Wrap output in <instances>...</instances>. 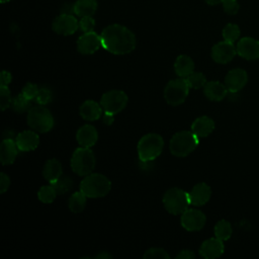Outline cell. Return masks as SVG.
<instances>
[{
	"label": "cell",
	"instance_id": "cell-1",
	"mask_svg": "<svg viewBox=\"0 0 259 259\" xmlns=\"http://www.w3.org/2000/svg\"><path fill=\"white\" fill-rule=\"evenodd\" d=\"M102 47L113 55H125L136 48V36L127 27L120 24L106 26L101 34Z\"/></svg>",
	"mask_w": 259,
	"mask_h": 259
},
{
	"label": "cell",
	"instance_id": "cell-2",
	"mask_svg": "<svg viewBox=\"0 0 259 259\" xmlns=\"http://www.w3.org/2000/svg\"><path fill=\"white\" fill-rule=\"evenodd\" d=\"M111 188L108 178L100 173H90L80 183V190L89 198L105 196Z\"/></svg>",
	"mask_w": 259,
	"mask_h": 259
},
{
	"label": "cell",
	"instance_id": "cell-3",
	"mask_svg": "<svg viewBox=\"0 0 259 259\" xmlns=\"http://www.w3.org/2000/svg\"><path fill=\"white\" fill-rule=\"evenodd\" d=\"M199 144V138L189 131L176 133L170 140L169 149L173 156L186 157L193 152Z\"/></svg>",
	"mask_w": 259,
	"mask_h": 259
},
{
	"label": "cell",
	"instance_id": "cell-4",
	"mask_svg": "<svg viewBox=\"0 0 259 259\" xmlns=\"http://www.w3.org/2000/svg\"><path fill=\"white\" fill-rule=\"evenodd\" d=\"M164 147L163 138L158 134H147L138 143V154L141 162L154 161L160 156Z\"/></svg>",
	"mask_w": 259,
	"mask_h": 259
},
{
	"label": "cell",
	"instance_id": "cell-5",
	"mask_svg": "<svg viewBox=\"0 0 259 259\" xmlns=\"http://www.w3.org/2000/svg\"><path fill=\"white\" fill-rule=\"evenodd\" d=\"M96 160L93 151L90 148H77L71 158V168L79 176L90 174L95 168Z\"/></svg>",
	"mask_w": 259,
	"mask_h": 259
},
{
	"label": "cell",
	"instance_id": "cell-6",
	"mask_svg": "<svg viewBox=\"0 0 259 259\" xmlns=\"http://www.w3.org/2000/svg\"><path fill=\"white\" fill-rule=\"evenodd\" d=\"M27 124L36 133H47L54 126V117L47 107L39 104L28 110Z\"/></svg>",
	"mask_w": 259,
	"mask_h": 259
},
{
	"label": "cell",
	"instance_id": "cell-7",
	"mask_svg": "<svg viewBox=\"0 0 259 259\" xmlns=\"http://www.w3.org/2000/svg\"><path fill=\"white\" fill-rule=\"evenodd\" d=\"M163 204L169 213L174 215L181 214L190 204L188 193L178 187L170 188L163 196Z\"/></svg>",
	"mask_w": 259,
	"mask_h": 259
},
{
	"label": "cell",
	"instance_id": "cell-8",
	"mask_svg": "<svg viewBox=\"0 0 259 259\" xmlns=\"http://www.w3.org/2000/svg\"><path fill=\"white\" fill-rule=\"evenodd\" d=\"M189 85L185 78H177L167 83L164 89V98L170 105L182 104L189 93Z\"/></svg>",
	"mask_w": 259,
	"mask_h": 259
},
{
	"label": "cell",
	"instance_id": "cell-9",
	"mask_svg": "<svg viewBox=\"0 0 259 259\" xmlns=\"http://www.w3.org/2000/svg\"><path fill=\"white\" fill-rule=\"evenodd\" d=\"M127 95L121 90H110L104 93L100 99V105L104 113L116 114L120 112L127 104Z\"/></svg>",
	"mask_w": 259,
	"mask_h": 259
},
{
	"label": "cell",
	"instance_id": "cell-10",
	"mask_svg": "<svg viewBox=\"0 0 259 259\" xmlns=\"http://www.w3.org/2000/svg\"><path fill=\"white\" fill-rule=\"evenodd\" d=\"M206 222V217L205 214L195 208H190L186 209L184 212L181 213V219L180 223L183 229L189 232H195L201 230Z\"/></svg>",
	"mask_w": 259,
	"mask_h": 259
},
{
	"label": "cell",
	"instance_id": "cell-11",
	"mask_svg": "<svg viewBox=\"0 0 259 259\" xmlns=\"http://www.w3.org/2000/svg\"><path fill=\"white\" fill-rule=\"evenodd\" d=\"M53 30L62 35L73 34L79 27L78 20L73 16V14L61 13L57 16L52 24Z\"/></svg>",
	"mask_w": 259,
	"mask_h": 259
},
{
	"label": "cell",
	"instance_id": "cell-12",
	"mask_svg": "<svg viewBox=\"0 0 259 259\" xmlns=\"http://www.w3.org/2000/svg\"><path fill=\"white\" fill-rule=\"evenodd\" d=\"M237 55V49L233 42L223 40L215 44L211 49V58L215 63L227 64Z\"/></svg>",
	"mask_w": 259,
	"mask_h": 259
},
{
	"label": "cell",
	"instance_id": "cell-13",
	"mask_svg": "<svg viewBox=\"0 0 259 259\" xmlns=\"http://www.w3.org/2000/svg\"><path fill=\"white\" fill-rule=\"evenodd\" d=\"M102 47L101 36L94 31L84 32L77 40V50L82 55L94 54Z\"/></svg>",
	"mask_w": 259,
	"mask_h": 259
},
{
	"label": "cell",
	"instance_id": "cell-14",
	"mask_svg": "<svg viewBox=\"0 0 259 259\" xmlns=\"http://www.w3.org/2000/svg\"><path fill=\"white\" fill-rule=\"evenodd\" d=\"M237 54L243 59L253 61L259 59V40L251 37L245 36L239 39L237 46Z\"/></svg>",
	"mask_w": 259,
	"mask_h": 259
},
{
	"label": "cell",
	"instance_id": "cell-15",
	"mask_svg": "<svg viewBox=\"0 0 259 259\" xmlns=\"http://www.w3.org/2000/svg\"><path fill=\"white\" fill-rule=\"evenodd\" d=\"M248 82L247 72L243 69L236 68L228 72L225 77V85L232 93H236L243 89Z\"/></svg>",
	"mask_w": 259,
	"mask_h": 259
},
{
	"label": "cell",
	"instance_id": "cell-16",
	"mask_svg": "<svg viewBox=\"0 0 259 259\" xmlns=\"http://www.w3.org/2000/svg\"><path fill=\"white\" fill-rule=\"evenodd\" d=\"M225 250L224 243L219 238H210L205 240L200 248L199 255L205 259H214L223 255Z\"/></svg>",
	"mask_w": 259,
	"mask_h": 259
},
{
	"label": "cell",
	"instance_id": "cell-17",
	"mask_svg": "<svg viewBox=\"0 0 259 259\" xmlns=\"http://www.w3.org/2000/svg\"><path fill=\"white\" fill-rule=\"evenodd\" d=\"M188 196L190 204L195 206H201L209 200L211 196V189L206 183L200 182L192 187V189L188 193Z\"/></svg>",
	"mask_w": 259,
	"mask_h": 259
},
{
	"label": "cell",
	"instance_id": "cell-18",
	"mask_svg": "<svg viewBox=\"0 0 259 259\" xmlns=\"http://www.w3.org/2000/svg\"><path fill=\"white\" fill-rule=\"evenodd\" d=\"M18 150L22 152L33 151L39 144V137L35 131H23L16 136L15 139Z\"/></svg>",
	"mask_w": 259,
	"mask_h": 259
},
{
	"label": "cell",
	"instance_id": "cell-19",
	"mask_svg": "<svg viewBox=\"0 0 259 259\" xmlns=\"http://www.w3.org/2000/svg\"><path fill=\"white\" fill-rule=\"evenodd\" d=\"M76 139L81 147L91 148L98 140L97 130L91 124H84L77 131Z\"/></svg>",
	"mask_w": 259,
	"mask_h": 259
},
{
	"label": "cell",
	"instance_id": "cell-20",
	"mask_svg": "<svg viewBox=\"0 0 259 259\" xmlns=\"http://www.w3.org/2000/svg\"><path fill=\"white\" fill-rule=\"evenodd\" d=\"M16 142L12 139H4L0 146V161L2 165H10L14 162L18 154Z\"/></svg>",
	"mask_w": 259,
	"mask_h": 259
},
{
	"label": "cell",
	"instance_id": "cell-21",
	"mask_svg": "<svg viewBox=\"0 0 259 259\" xmlns=\"http://www.w3.org/2000/svg\"><path fill=\"white\" fill-rule=\"evenodd\" d=\"M228 91L229 90L226 87V85L219 81L206 82V84L203 87V94L207 99L211 101L223 100L226 97Z\"/></svg>",
	"mask_w": 259,
	"mask_h": 259
},
{
	"label": "cell",
	"instance_id": "cell-22",
	"mask_svg": "<svg viewBox=\"0 0 259 259\" xmlns=\"http://www.w3.org/2000/svg\"><path fill=\"white\" fill-rule=\"evenodd\" d=\"M102 111H103V109H102L100 103H97L94 100H86L85 102L82 103V105L80 106V109H79L81 117L83 119L89 120V121L99 119L102 114Z\"/></svg>",
	"mask_w": 259,
	"mask_h": 259
},
{
	"label": "cell",
	"instance_id": "cell-23",
	"mask_svg": "<svg viewBox=\"0 0 259 259\" xmlns=\"http://www.w3.org/2000/svg\"><path fill=\"white\" fill-rule=\"evenodd\" d=\"M214 130V121L209 116L197 117L191 124V132L198 138H205Z\"/></svg>",
	"mask_w": 259,
	"mask_h": 259
},
{
	"label": "cell",
	"instance_id": "cell-24",
	"mask_svg": "<svg viewBox=\"0 0 259 259\" xmlns=\"http://www.w3.org/2000/svg\"><path fill=\"white\" fill-rule=\"evenodd\" d=\"M174 70L179 77L186 78L194 72V62L190 57L180 55L177 57L174 63Z\"/></svg>",
	"mask_w": 259,
	"mask_h": 259
},
{
	"label": "cell",
	"instance_id": "cell-25",
	"mask_svg": "<svg viewBox=\"0 0 259 259\" xmlns=\"http://www.w3.org/2000/svg\"><path fill=\"white\" fill-rule=\"evenodd\" d=\"M62 174H63L62 164L58 160L51 159L46 162L42 169V175L47 181H49L50 183H53L56 180H58L62 176Z\"/></svg>",
	"mask_w": 259,
	"mask_h": 259
},
{
	"label": "cell",
	"instance_id": "cell-26",
	"mask_svg": "<svg viewBox=\"0 0 259 259\" xmlns=\"http://www.w3.org/2000/svg\"><path fill=\"white\" fill-rule=\"evenodd\" d=\"M97 9V1L96 0H77L74 3L75 14L84 17V16H92Z\"/></svg>",
	"mask_w": 259,
	"mask_h": 259
},
{
	"label": "cell",
	"instance_id": "cell-27",
	"mask_svg": "<svg viewBox=\"0 0 259 259\" xmlns=\"http://www.w3.org/2000/svg\"><path fill=\"white\" fill-rule=\"evenodd\" d=\"M86 198L87 196L80 190L77 192H74L68 201L69 208L72 212H81L84 210L86 206Z\"/></svg>",
	"mask_w": 259,
	"mask_h": 259
},
{
	"label": "cell",
	"instance_id": "cell-28",
	"mask_svg": "<svg viewBox=\"0 0 259 259\" xmlns=\"http://www.w3.org/2000/svg\"><path fill=\"white\" fill-rule=\"evenodd\" d=\"M232 226L231 224L226 220L219 221L214 226V235L217 238H219L222 241L229 240L232 236Z\"/></svg>",
	"mask_w": 259,
	"mask_h": 259
},
{
	"label": "cell",
	"instance_id": "cell-29",
	"mask_svg": "<svg viewBox=\"0 0 259 259\" xmlns=\"http://www.w3.org/2000/svg\"><path fill=\"white\" fill-rule=\"evenodd\" d=\"M12 109L17 113H23L31 108V100L27 99L22 93L12 98L11 102Z\"/></svg>",
	"mask_w": 259,
	"mask_h": 259
},
{
	"label": "cell",
	"instance_id": "cell-30",
	"mask_svg": "<svg viewBox=\"0 0 259 259\" xmlns=\"http://www.w3.org/2000/svg\"><path fill=\"white\" fill-rule=\"evenodd\" d=\"M57 194L58 193L52 184L41 186L37 191V197L44 203H52L55 200Z\"/></svg>",
	"mask_w": 259,
	"mask_h": 259
},
{
	"label": "cell",
	"instance_id": "cell-31",
	"mask_svg": "<svg viewBox=\"0 0 259 259\" xmlns=\"http://www.w3.org/2000/svg\"><path fill=\"white\" fill-rule=\"evenodd\" d=\"M223 37L224 40L230 41V42H235L236 40H238L239 36H240V28L237 24L235 23H228L224 29H223Z\"/></svg>",
	"mask_w": 259,
	"mask_h": 259
},
{
	"label": "cell",
	"instance_id": "cell-32",
	"mask_svg": "<svg viewBox=\"0 0 259 259\" xmlns=\"http://www.w3.org/2000/svg\"><path fill=\"white\" fill-rule=\"evenodd\" d=\"M51 184L55 187L57 193L59 195H62V194L67 193L72 188L73 181H72V179L70 177L62 175L58 180H56L55 182H53Z\"/></svg>",
	"mask_w": 259,
	"mask_h": 259
},
{
	"label": "cell",
	"instance_id": "cell-33",
	"mask_svg": "<svg viewBox=\"0 0 259 259\" xmlns=\"http://www.w3.org/2000/svg\"><path fill=\"white\" fill-rule=\"evenodd\" d=\"M185 79H186L189 87L192 89L203 88L207 82L206 77L200 72H193L192 74L187 76Z\"/></svg>",
	"mask_w": 259,
	"mask_h": 259
},
{
	"label": "cell",
	"instance_id": "cell-34",
	"mask_svg": "<svg viewBox=\"0 0 259 259\" xmlns=\"http://www.w3.org/2000/svg\"><path fill=\"white\" fill-rule=\"evenodd\" d=\"M12 97L10 90L8 89V86L0 85V107L1 110L4 111L6 108H8L11 105Z\"/></svg>",
	"mask_w": 259,
	"mask_h": 259
},
{
	"label": "cell",
	"instance_id": "cell-35",
	"mask_svg": "<svg viewBox=\"0 0 259 259\" xmlns=\"http://www.w3.org/2000/svg\"><path fill=\"white\" fill-rule=\"evenodd\" d=\"M145 259H169V254L162 248H151L144 254Z\"/></svg>",
	"mask_w": 259,
	"mask_h": 259
},
{
	"label": "cell",
	"instance_id": "cell-36",
	"mask_svg": "<svg viewBox=\"0 0 259 259\" xmlns=\"http://www.w3.org/2000/svg\"><path fill=\"white\" fill-rule=\"evenodd\" d=\"M35 102L40 105H46L52 100V92L48 88H40L35 97Z\"/></svg>",
	"mask_w": 259,
	"mask_h": 259
},
{
	"label": "cell",
	"instance_id": "cell-37",
	"mask_svg": "<svg viewBox=\"0 0 259 259\" xmlns=\"http://www.w3.org/2000/svg\"><path fill=\"white\" fill-rule=\"evenodd\" d=\"M38 90H39V89H38V87H37L35 84L28 82V83H26V84L23 86V88H22V90H21V93H22L27 99L32 100V99H35V97H36V95H37V93H38Z\"/></svg>",
	"mask_w": 259,
	"mask_h": 259
},
{
	"label": "cell",
	"instance_id": "cell-38",
	"mask_svg": "<svg viewBox=\"0 0 259 259\" xmlns=\"http://www.w3.org/2000/svg\"><path fill=\"white\" fill-rule=\"evenodd\" d=\"M94 27H95V20L92 18V16L81 17V20L79 21V28L83 32L93 31Z\"/></svg>",
	"mask_w": 259,
	"mask_h": 259
},
{
	"label": "cell",
	"instance_id": "cell-39",
	"mask_svg": "<svg viewBox=\"0 0 259 259\" xmlns=\"http://www.w3.org/2000/svg\"><path fill=\"white\" fill-rule=\"evenodd\" d=\"M223 8L227 14L234 15L239 11L240 5L237 0H224Z\"/></svg>",
	"mask_w": 259,
	"mask_h": 259
},
{
	"label": "cell",
	"instance_id": "cell-40",
	"mask_svg": "<svg viewBox=\"0 0 259 259\" xmlns=\"http://www.w3.org/2000/svg\"><path fill=\"white\" fill-rule=\"evenodd\" d=\"M10 186V178L4 172L0 173V193H4Z\"/></svg>",
	"mask_w": 259,
	"mask_h": 259
},
{
	"label": "cell",
	"instance_id": "cell-41",
	"mask_svg": "<svg viewBox=\"0 0 259 259\" xmlns=\"http://www.w3.org/2000/svg\"><path fill=\"white\" fill-rule=\"evenodd\" d=\"M0 84L4 86H8V84L12 80V76L8 71H2L1 72V77H0Z\"/></svg>",
	"mask_w": 259,
	"mask_h": 259
},
{
	"label": "cell",
	"instance_id": "cell-42",
	"mask_svg": "<svg viewBox=\"0 0 259 259\" xmlns=\"http://www.w3.org/2000/svg\"><path fill=\"white\" fill-rule=\"evenodd\" d=\"M195 254L191 250H182L179 254L176 255V259H193Z\"/></svg>",
	"mask_w": 259,
	"mask_h": 259
},
{
	"label": "cell",
	"instance_id": "cell-43",
	"mask_svg": "<svg viewBox=\"0 0 259 259\" xmlns=\"http://www.w3.org/2000/svg\"><path fill=\"white\" fill-rule=\"evenodd\" d=\"M61 13H64V14H73V13H75L74 4H72V3L63 4V6L61 8Z\"/></svg>",
	"mask_w": 259,
	"mask_h": 259
},
{
	"label": "cell",
	"instance_id": "cell-44",
	"mask_svg": "<svg viewBox=\"0 0 259 259\" xmlns=\"http://www.w3.org/2000/svg\"><path fill=\"white\" fill-rule=\"evenodd\" d=\"M103 120H104V123L110 124L113 121V115L112 114H108V113H104Z\"/></svg>",
	"mask_w": 259,
	"mask_h": 259
},
{
	"label": "cell",
	"instance_id": "cell-45",
	"mask_svg": "<svg viewBox=\"0 0 259 259\" xmlns=\"http://www.w3.org/2000/svg\"><path fill=\"white\" fill-rule=\"evenodd\" d=\"M204 1L209 5H217L224 2V0H204Z\"/></svg>",
	"mask_w": 259,
	"mask_h": 259
},
{
	"label": "cell",
	"instance_id": "cell-46",
	"mask_svg": "<svg viewBox=\"0 0 259 259\" xmlns=\"http://www.w3.org/2000/svg\"><path fill=\"white\" fill-rule=\"evenodd\" d=\"M95 258H111V255H109V254H107L105 252H102V253L96 255Z\"/></svg>",
	"mask_w": 259,
	"mask_h": 259
},
{
	"label": "cell",
	"instance_id": "cell-47",
	"mask_svg": "<svg viewBox=\"0 0 259 259\" xmlns=\"http://www.w3.org/2000/svg\"><path fill=\"white\" fill-rule=\"evenodd\" d=\"M9 1H11V0H0L1 3H6V2H9Z\"/></svg>",
	"mask_w": 259,
	"mask_h": 259
}]
</instances>
